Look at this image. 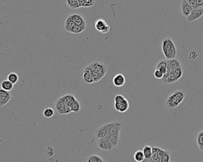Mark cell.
I'll return each instance as SVG.
<instances>
[{"label":"cell","instance_id":"1f68e13d","mask_svg":"<svg viewBox=\"0 0 203 162\" xmlns=\"http://www.w3.org/2000/svg\"><path fill=\"white\" fill-rule=\"evenodd\" d=\"M74 96L73 94H67L66 95L63 96L62 97H61L60 98H59L61 100H62L64 103H65L66 104H69V102L72 100L73 97Z\"/></svg>","mask_w":203,"mask_h":162},{"label":"cell","instance_id":"603a6c76","mask_svg":"<svg viewBox=\"0 0 203 162\" xmlns=\"http://www.w3.org/2000/svg\"><path fill=\"white\" fill-rule=\"evenodd\" d=\"M67 5L72 10H76L81 8L79 0H66Z\"/></svg>","mask_w":203,"mask_h":162},{"label":"cell","instance_id":"ac0fdd59","mask_svg":"<svg viewBox=\"0 0 203 162\" xmlns=\"http://www.w3.org/2000/svg\"><path fill=\"white\" fill-rule=\"evenodd\" d=\"M83 79H84V81H85L86 83L89 84H93V83L94 82V80L92 77V76H91V71L88 68V67H87L84 70Z\"/></svg>","mask_w":203,"mask_h":162},{"label":"cell","instance_id":"5b68a950","mask_svg":"<svg viewBox=\"0 0 203 162\" xmlns=\"http://www.w3.org/2000/svg\"><path fill=\"white\" fill-rule=\"evenodd\" d=\"M89 66L93 70L101 74L103 76H104L107 72V67L105 63L97 61L91 64Z\"/></svg>","mask_w":203,"mask_h":162},{"label":"cell","instance_id":"8d00e7d4","mask_svg":"<svg viewBox=\"0 0 203 162\" xmlns=\"http://www.w3.org/2000/svg\"><path fill=\"white\" fill-rule=\"evenodd\" d=\"M45 153L48 156H50V157L53 156L54 155V150L53 147H52L51 146H48L45 151Z\"/></svg>","mask_w":203,"mask_h":162},{"label":"cell","instance_id":"6da1fadb","mask_svg":"<svg viewBox=\"0 0 203 162\" xmlns=\"http://www.w3.org/2000/svg\"><path fill=\"white\" fill-rule=\"evenodd\" d=\"M163 53L167 60L173 59L177 54L176 46L174 42L169 38H165L162 43Z\"/></svg>","mask_w":203,"mask_h":162},{"label":"cell","instance_id":"ffe728a7","mask_svg":"<svg viewBox=\"0 0 203 162\" xmlns=\"http://www.w3.org/2000/svg\"><path fill=\"white\" fill-rule=\"evenodd\" d=\"M156 68L161 71L164 74H166L167 71V60H163L159 61Z\"/></svg>","mask_w":203,"mask_h":162},{"label":"cell","instance_id":"9c48e42d","mask_svg":"<svg viewBox=\"0 0 203 162\" xmlns=\"http://www.w3.org/2000/svg\"><path fill=\"white\" fill-rule=\"evenodd\" d=\"M110 123L103 125L97 128L96 132V136L98 139L105 138L108 134V127Z\"/></svg>","mask_w":203,"mask_h":162},{"label":"cell","instance_id":"7a4b0ae2","mask_svg":"<svg viewBox=\"0 0 203 162\" xmlns=\"http://www.w3.org/2000/svg\"><path fill=\"white\" fill-rule=\"evenodd\" d=\"M185 93L183 90H178L172 93L167 99L166 105L170 109H175L184 101Z\"/></svg>","mask_w":203,"mask_h":162},{"label":"cell","instance_id":"3957f363","mask_svg":"<svg viewBox=\"0 0 203 162\" xmlns=\"http://www.w3.org/2000/svg\"><path fill=\"white\" fill-rule=\"evenodd\" d=\"M183 74L184 71L181 66L170 71H167V73L164 74L162 80L166 84H173L179 81Z\"/></svg>","mask_w":203,"mask_h":162},{"label":"cell","instance_id":"7c38bea8","mask_svg":"<svg viewBox=\"0 0 203 162\" xmlns=\"http://www.w3.org/2000/svg\"><path fill=\"white\" fill-rule=\"evenodd\" d=\"M194 8L188 4L187 0H182L181 2V11L185 17H188Z\"/></svg>","mask_w":203,"mask_h":162},{"label":"cell","instance_id":"b9f144b4","mask_svg":"<svg viewBox=\"0 0 203 162\" xmlns=\"http://www.w3.org/2000/svg\"><path fill=\"white\" fill-rule=\"evenodd\" d=\"M71 112H72V108L71 107L68 105V104H66V107H65V112H64V115H67V114H69Z\"/></svg>","mask_w":203,"mask_h":162},{"label":"cell","instance_id":"83f0119b","mask_svg":"<svg viewBox=\"0 0 203 162\" xmlns=\"http://www.w3.org/2000/svg\"><path fill=\"white\" fill-rule=\"evenodd\" d=\"M87 26H78L75 25L73 28L72 29L70 33L73 34H80L83 32Z\"/></svg>","mask_w":203,"mask_h":162},{"label":"cell","instance_id":"f35d334b","mask_svg":"<svg viewBox=\"0 0 203 162\" xmlns=\"http://www.w3.org/2000/svg\"><path fill=\"white\" fill-rule=\"evenodd\" d=\"M0 96H5V97H10V96H11L9 91L5 90H4L2 88H1L0 90Z\"/></svg>","mask_w":203,"mask_h":162},{"label":"cell","instance_id":"277c9868","mask_svg":"<svg viewBox=\"0 0 203 162\" xmlns=\"http://www.w3.org/2000/svg\"><path fill=\"white\" fill-rule=\"evenodd\" d=\"M95 27L97 31L102 34H106L110 30L111 27L108 23H107L105 20L99 18L97 20L95 23Z\"/></svg>","mask_w":203,"mask_h":162},{"label":"cell","instance_id":"52a82bcc","mask_svg":"<svg viewBox=\"0 0 203 162\" xmlns=\"http://www.w3.org/2000/svg\"><path fill=\"white\" fill-rule=\"evenodd\" d=\"M166 150L158 147H154L152 149V159L153 162H162V158Z\"/></svg>","mask_w":203,"mask_h":162},{"label":"cell","instance_id":"44dd1931","mask_svg":"<svg viewBox=\"0 0 203 162\" xmlns=\"http://www.w3.org/2000/svg\"><path fill=\"white\" fill-rule=\"evenodd\" d=\"M104 138L106 139L107 140H108L109 142H110L114 146V147L116 148L119 144V134H116V135L108 134Z\"/></svg>","mask_w":203,"mask_h":162},{"label":"cell","instance_id":"d6a6232c","mask_svg":"<svg viewBox=\"0 0 203 162\" xmlns=\"http://www.w3.org/2000/svg\"><path fill=\"white\" fill-rule=\"evenodd\" d=\"M197 144L200 149L203 151V131L199 133L197 137Z\"/></svg>","mask_w":203,"mask_h":162},{"label":"cell","instance_id":"d4e9b609","mask_svg":"<svg viewBox=\"0 0 203 162\" xmlns=\"http://www.w3.org/2000/svg\"><path fill=\"white\" fill-rule=\"evenodd\" d=\"M14 84H13L11 81H9L8 80H5L1 82V88L7 91H11L12 89L14 87Z\"/></svg>","mask_w":203,"mask_h":162},{"label":"cell","instance_id":"8992f818","mask_svg":"<svg viewBox=\"0 0 203 162\" xmlns=\"http://www.w3.org/2000/svg\"><path fill=\"white\" fill-rule=\"evenodd\" d=\"M123 127V124L120 122H113L110 123V125L108 127V134H120V131Z\"/></svg>","mask_w":203,"mask_h":162},{"label":"cell","instance_id":"d590c367","mask_svg":"<svg viewBox=\"0 0 203 162\" xmlns=\"http://www.w3.org/2000/svg\"><path fill=\"white\" fill-rule=\"evenodd\" d=\"M170 162V155L169 153V152L166 151V152L164 153V155L162 156V162Z\"/></svg>","mask_w":203,"mask_h":162},{"label":"cell","instance_id":"4dcf8cb0","mask_svg":"<svg viewBox=\"0 0 203 162\" xmlns=\"http://www.w3.org/2000/svg\"><path fill=\"white\" fill-rule=\"evenodd\" d=\"M7 80H8L13 84H14L18 82L19 80V77L17 74H16V73H10L7 76Z\"/></svg>","mask_w":203,"mask_h":162},{"label":"cell","instance_id":"ba28073f","mask_svg":"<svg viewBox=\"0 0 203 162\" xmlns=\"http://www.w3.org/2000/svg\"><path fill=\"white\" fill-rule=\"evenodd\" d=\"M129 108V103L126 99H125L121 102H114V108L117 111L119 112L124 113L128 110Z\"/></svg>","mask_w":203,"mask_h":162},{"label":"cell","instance_id":"4316f807","mask_svg":"<svg viewBox=\"0 0 203 162\" xmlns=\"http://www.w3.org/2000/svg\"><path fill=\"white\" fill-rule=\"evenodd\" d=\"M81 7H90L94 5L96 0H79Z\"/></svg>","mask_w":203,"mask_h":162},{"label":"cell","instance_id":"484cf974","mask_svg":"<svg viewBox=\"0 0 203 162\" xmlns=\"http://www.w3.org/2000/svg\"><path fill=\"white\" fill-rule=\"evenodd\" d=\"M87 67H88V68L90 70V71H91V76H92V77H93V80H94V82H96L100 81L104 77V76H103L101 74H100V73H97V72H96V71L93 70L90 68V67L89 66H87Z\"/></svg>","mask_w":203,"mask_h":162},{"label":"cell","instance_id":"4fadbf2b","mask_svg":"<svg viewBox=\"0 0 203 162\" xmlns=\"http://www.w3.org/2000/svg\"><path fill=\"white\" fill-rule=\"evenodd\" d=\"M125 77L122 74H116L113 79V83L114 86L120 87L124 85L125 83Z\"/></svg>","mask_w":203,"mask_h":162},{"label":"cell","instance_id":"60d3db41","mask_svg":"<svg viewBox=\"0 0 203 162\" xmlns=\"http://www.w3.org/2000/svg\"><path fill=\"white\" fill-rule=\"evenodd\" d=\"M187 1L193 8H197V0H187Z\"/></svg>","mask_w":203,"mask_h":162},{"label":"cell","instance_id":"f546056e","mask_svg":"<svg viewBox=\"0 0 203 162\" xmlns=\"http://www.w3.org/2000/svg\"><path fill=\"white\" fill-rule=\"evenodd\" d=\"M86 162H104V160L100 156L96 155H93L90 156L86 160Z\"/></svg>","mask_w":203,"mask_h":162},{"label":"cell","instance_id":"5bb4252c","mask_svg":"<svg viewBox=\"0 0 203 162\" xmlns=\"http://www.w3.org/2000/svg\"><path fill=\"white\" fill-rule=\"evenodd\" d=\"M152 149L153 147L148 145L144 146L142 151L145 156L144 162H153V160L152 159Z\"/></svg>","mask_w":203,"mask_h":162},{"label":"cell","instance_id":"cb8c5ba5","mask_svg":"<svg viewBox=\"0 0 203 162\" xmlns=\"http://www.w3.org/2000/svg\"><path fill=\"white\" fill-rule=\"evenodd\" d=\"M134 160L137 162H144L145 156L142 150H137L135 152L133 155Z\"/></svg>","mask_w":203,"mask_h":162},{"label":"cell","instance_id":"7402d4cb","mask_svg":"<svg viewBox=\"0 0 203 162\" xmlns=\"http://www.w3.org/2000/svg\"><path fill=\"white\" fill-rule=\"evenodd\" d=\"M75 23L73 21V20L72 19V18L70 17V16H69L68 18H67V19L66 20L65 22H64V29L66 30V31H67V32L70 33L72 29L73 28V27L75 26Z\"/></svg>","mask_w":203,"mask_h":162},{"label":"cell","instance_id":"74e56055","mask_svg":"<svg viewBox=\"0 0 203 162\" xmlns=\"http://www.w3.org/2000/svg\"><path fill=\"white\" fill-rule=\"evenodd\" d=\"M163 76H164V74L161 71H160L159 70L156 68V70H155V71L154 72V76L156 79H162Z\"/></svg>","mask_w":203,"mask_h":162},{"label":"cell","instance_id":"836d02e7","mask_svg":"<svg viewBox=\"0 0 203 162\" xmlns=\"http://www.w3.org/2000/svg\"><path fill=\"white\" fill-rule=\"evenodd\" d=\"M11 99V96L10 97H5V96H0V105L2 107L5 105Z\"/></svg>","mask_w":203,"mask_h":162},{"label":"cell","instance_id":"8fae6325","mask_svg":"<svg viewBox=\"0 0 203 162\" xmlns=\"http://www.w3.org/2000/svg\"><path fill=\"white\" fill-rule=\"evenodd\" d=\"M97 145H98V147L102 150L108 151V150H111L114 148H115L114 146L110 142H109L108 140H107L104 138L99 139L97 141Z\"/></svg>","mask_w":203,"mask_h":162},{"label":"cell","instance_id":"e575fe53","mask_svg":"<svg viewBox=\"0 0 203 162\" xmlns=\"http://www.w3.org/2000/svg\"><path fill=\"white\" fill-rule=\"evenodd\" d=\"M199 57V54L195 50H193L190 52L188 54V59L190 60H195Z\"/></svg>","mask_w":203,"mask_h":162},{"label":"cell","instance_id":"e0dca14e","mask_svg":"<svg viewBox=\"0 0 203 162\" xmlns=\"http://www.w3.org/2000/svg\"><path fill=\"white\" fill-rule=\"evenodd\" d=\"M72 19L73 20L76 25L78 26H87L86 21L84 18L78 14H74L70 15Z\"/></svg>","mask_w":203,"mask_h":162},{"label":"cell","instance_id":"7bdbcfd3","mask_svg":"<svg viewBox=\"0 0 203 162\" xmlns=\"http://www.w3.org/2000/svg\"><path fill=\"white\" fill-rule=\"evenodd\" d=\"M203 8V0H197V8Z\"/></svg>","mask_w":203,"mask_h":162},{"label":"cell","instance_id":"f1b7e54d","mask_svg":"<svg viewBox=\"0 0 203 162\" xmlns=\"http://www.w3.org/2000/svg\"><path fill=\"white\" fill-rule=\"evenodd\" d=\"M54 115V110L51 108H47L43 111V115L46 118H50Z\"/></svg>","mask_w":203,"mask_h":162},{"label":"cell","instance_id":"2e32d148","mask_svg":"<svg viewBox=\"0 0 203 162\" xmlns=\"http://www.w3.org/2000/svg\"><path fill=\"white\" fill-rule=\"evenodd\" d=\"M179 67H181V64L178 60L175 58L167 60V71H170Z\"/></svg>","mask_w":203,"mask_h":162},{"label":"cell","instance_id":"ab89813d","mask_svg":"<svg viewBox=\"0 0 203 162\" xmlns=\"http://www.w3.org/2000/svg\"><path fill=\"white\" fill-rule=\"evenodd\" d=\"M125 99L126 98L123 96L121 94H117L114 97V102H121Z\"/></svg>","mask_w":203,"mask_h":162},{"label":"cell","instance_id":"d6986e66","mask_svg":"<svg viewBox=\"0 0 203 162\" xmlns=\"http://www.w3.org/2000/svg\"><path fill=\"white\" fill-rule=\"evenodd\" d=\"M66 104L64 103L62 100L59 99L55 105V108L59 115H64L65 107Z\"/></svg>","mask_w":203,"mask_h":162},{"label":"cell","instance_id":"9a60e30c","mask_svg":"<svg viewBox=\"0 0 203 162\" xmlns=\"http://www.w3.org/2000/svg\"><path fill=\"white\" fill-rule=\"evenodd\" d=\"M72 108V110L73 112L78 113L81 109V105L79 101H78L76 98L73 96L72 100L68 104Z\"/></svg>","mask_w":203,"mask_h":162},{"label":"cell","instance_id":"30bf717a","mask_svg":"<svg viewBox=\"0 0 203 162\" xmlns=\"http://www.w3.org/2000/svg\"><path fill=\"white\" fill-rule=\"evenodd\" d=\"M203 15V8H194L189 16L187 17V19L189 21H194L200 18Z\"/></svg>","mask_w":203,"mask_h":162}]
</instances>
